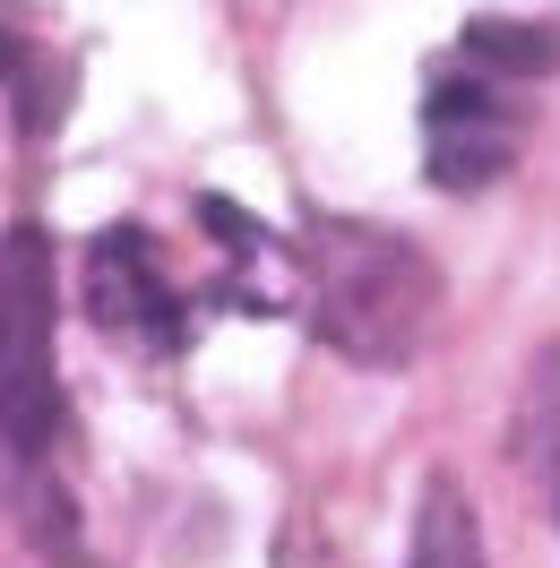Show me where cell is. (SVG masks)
<instances>
[{
	"label": "cell",
	"mask_w": 560,
	"mask_h": 568,
	"mask_svg": "<svg viewBox=\"0 0 560 568\" xmlns=\"http://www.w3.org/2000/svg\"><path fill=\"white\" fill-rule=\"evenodd\" d=\"M560 70V27L543 18H466L422 87V173L440 190H483L518 164L534 87Z\"/></svg>",
	"instance_id": "6da1fadb"
},
{
	"label": "cell",
	"mask_w": 560,
	"mask_h": 568,
	"mask_svg": "<svg viewBox=\"0 0 560 568\" xmlns=\"http://www.w3.org/2000/svg\"><path fill=\"white\" fill-rule=\"evenodd\" d=\"M27 70H36V61H27V43L0 36V95H9V87H27Z\"/></svg>",
	"instance_id": "52a82bcc"
},
{
	"label": "cell",
	"mask_w": 560,
	"mask_h": 568,
	"mask_svg": "<svg viewBox=\"0 0 560 568\" xmlns=\"http://www.w3.org/2000/svg\"><path fill=\"white\" fill-rule=\"evenodd\" d=\"M293 276L311 293L319 345L346 362H414L440 327V267L422 258L406 233L362 224V215H319L293 233Z\"/></svg>",
	"instance_id": "7a4b0ae2"
},
{
	"label": "cell",
	"mask_w": 560,
	"mask_h": 568,
	"mask_svg": "<svg viewBox=\"0 0 560 568\" xmlns=\"http://www.w3.org/2000/svg\"><path fill=\"white\" fill-rule=\"evenodd\" d=\"M78 302H87V320L121 336V345H139V354H181L190 345V327H199V302H190V284L164 276V258L147 242L139 224H104L87 258H78Z\"/></svg>",
	"instance_id": "277c9868"
},
{
	"label": "cell",
	"mask_w": 560,
	"mask_h": 568,
	"mask_svg": "<svg viewBox=\"0 0 560 568\" xmlns=\"http://www.w3.org/2000/svg\"><path fill=\"white\" fill-rule=\"evenodd\" d=\"M70 423L61 362H52V242L18 224L0 242V457L43 465Z\"/></svg>",
	"instance_id": "3957f363"
},
{
	"label": "cell",
	"mask_w": 560,
	"mask_h": 568,
	"mask_svg": "<svg viewBox=\"0 0 560 568\" xmlns=\"http://www.w3.org/2000/svg\"><path fill=\"white\" fill-rule=\"evenodd\" d=\"M518 465L534 499L560 517V354H543L526 371V396H518Z\"/></svg>",
	"instance_id": "5b68a950"
},
{
	"label": "cell",
	"mask_w": 560,
	"mask_h": 568,
	"mask_svg": "<svg viewBox=\"0 0 560 568\" xmlns=\"http://www.w3.org/2000/svg\"><path fill=\"white\" fill-rule=\"evenodd\" d=\"M406 568H491L483 560V526L457 483H431L422 491V517H414V542H406Z\"/></svg>",
	"instance_id": "8992f818"
}]
</instances>
